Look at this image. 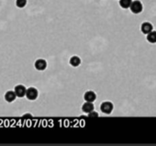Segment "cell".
I'll return each instance as SVG.
<instances>
[{"label":"cell","mask_w":156,"mask_h":146,"mask_svg":"<svg viewBox=\"0 0 156 146\" xmlns=\"http://www.w3.org/2000/svg\"><path fill=\"white\" fill-rule=\"evenodd\" d=\"M129 8L133 14H140L142 11L143 7H142V4L141 1H139V0H135V1H132Z\"/></svg>","instance_id":"6da1fadb"},{"label":"cell","mask_w":156,"mask_h":146,"mask_svg":"<svg viewBox=\"0 0 156 146\" xmlns=\"http://www.w3.org/2000/svg\"><path fill=\"white\" fill-rule=\"evenodd\" d=\"M38 95H39V92H38V90L35 87H29L27 89L26 97L29 100H35V99H37Z\"/></svg>","instance_id":"7a4b0ae2"},{"label":"cell","mask_w":156,"mask_h":146,"mask_svg":"<svg viewBox=\"0 0 156 146\" xmlns=\"http://www.w3.org/2000/svg\"><path fill=\"white\" fill-rule=\"evenodd\" d=\"M113 104L109 101H105L100 106V110L105 114H110L113 110Z\"/></svg>","instance_id":"3957f363"},{"label":"cell","mask_w":156,"mask_h":146,"mask_svg":"<svg viewBox=\"0 0 156 146\" xmlns=\"http://www.w3.org/2000/svg\"><path fill=\"white\" fill-rule=\"evenodd\" d=\"M14 91L18 97H23V96H26L27 88L23 85H18L14 87Z\"/></svg>","instance_id":"277c9868"},{"label":"cell","mask_w":156,"mask_h":146,"mask_svg":"<svg viewBox=\"0 0 156 146\" xmlns=\"http://www.w3.org/2000/svg\"><path fill=\"white\" fill-rule=\"evenodd\" d=\"M34 67L39 71H43L47 68V62L44 59H38L34 63Z\"/></svg>","instance_id":"5b68a950"},{"label":"cell","mask_w":156,"mask_h":146,"mask_svg":"<svg viewBox=\"0 0 156 146\" xmlns=\"http://www.w3.org/2000/svg\"><path fill=\"white\" fill-rule=\"evenodd\" d=\"M141 31L143 34H149L151 31H153V26L150 22H143L141 26Z\"/></svg>","instance_id":"8992f818"},{"label":"cell","mask_w":156,"mask_h":146,"mask_svg":"<svg viewBox=\"0 0 156 146\" xmlns=\"http://www.w3.org/2000/svg\"><path fill=\"white\" fill-rule=\"evenodd\" d=\"M84 99L87 102H94L97 99V95L94 91H86L84 95Z\"/></svg>","instance_id":"52a82bcc"},{"label":"cell","mask_w":156,"mask_h":146,"mask_svg":"<svg viewBox=\"0 0 156 146\" xmlns=\"http://www.w3.org/2000/svg\"><path fill=\"white\" fill-rule=\"evenodd\" d=\"M17 95L15 93V91H12V90H9L8 91L6 94H5V100L8 103H11L13 101H15V99H17Z\"/></svg>","instance_id":"ba28073f"},{"label":"cell","mask_w":156,"mask_h":146,"mask_svg":"<svg viewBox=\"0 0 156 146\" xmlns=\"http://www.w3.org/2000/svg\"><path fill=\"white\" fill-rule=\"evenodd\" d=\"M95 109V106L93 104V102H87L85 101V103L82 106V110L84 112V113H90L91 111H93Z\"/></svg>","instance_id":"9c48e42d"},{"label":"cell","mask_w":156,"mask_h":146,"mask_svg":"<svg viewBox=\"0 0 156 146\" xmlns=\"http://www.w3.org/2000/svg\"><path fill=\"white\" fill-rule=\"evenodd\" d=\"M70 64L72 66H74V67H77V66H79L81 64V59L78 56L75 55V56L71 57V59H70Z\"/></svg>","instance_id":"30bf717a"},{"label":"cell","mask_w":156,"mask_h":146,"mask_svg":"<svg viewBox=\"0 0 156 146\" xmlns=\"http://www.w3.org/2000/svg\"><path fill=\"white\" fill-rule=\"evenodd\" d=\"M147 41L151 43H156V31H152L147 34Z\"/></svg>","instance_id":"8fae6325"},{"label":"cell","mask_w":156,"mask_h":146,"mask_svg":"<svg viewBox=\"0 0 156 146\" xmlns=\"http://www.w3.org/2000/svg\"><path fill=\"white\" fill-rule=\"evenodd\" d=\"M132 0H119V6L122 8H129Z\"/></svg>","instance_id":"7c38bea8"},{"label":"cell","mask_w":156,"mask_h":146,"mask_svg":"<svg viewBox=\"0 0 156 146\" xmlns=\"http://www.w3.org/2000/svg\"><path fill=\"white\" fill-rule=\"evenodd\" d=\"M27 5V0H16V6L18 8H23Z\"/></svg>","instance_id":"4fadbf2b"},{"label":"cell","mask_w":156,"mask_h":146,"mask_svg":"<svg viewBox=\"0 0 156 146\" xmlns=\"http://www.w3.org/2000/svg\"><path fill=\"white\" fill-rule=\"evenodd\" d=\"M98 116V113H97L96 111H91L90 113H88V117H90V118H95V117H97Z\"/></svg>","instance_id":"5bb4252c"}]
</instances>
